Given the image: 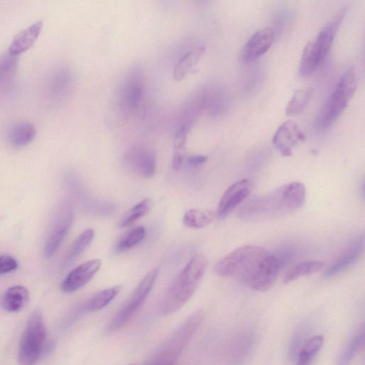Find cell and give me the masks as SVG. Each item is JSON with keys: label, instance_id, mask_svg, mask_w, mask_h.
Wrapping results in <instances>:
<instances>
[{"label": "cell", "instance_id": "1", "mask_svg": "<svg viewBox=\"0 0 365 365\" xmlns=\"http://www.w3.org/2000/svg\"><path fill=\"white\" fill-rule=\"evenodd\" d=\"M279 268L274 255L263 247H240L218 261L214 272L237 280L248 287L265 292L274 284Z\"/></svg>", "mask_w": 365, "mask_h": 365}, {"label": "cell", "instance_id": "2", "mask_svg": "<svg viewBox=\"0 0 365 365\" xmlns=\"http://www.w3.org/2000/svg\"><path fill=\"white\" fill-rule=\"evenodd\" d=\"M306 189L297 181L288 182L260 196L246 201L238 217L246 221H262L283 217L295 212L304 203Z\"/></svg>", "mask_w": 365, "mask_h": 365}, {"label": "cell", "instance_id": "3", "mask_svg": "<svg viewBox=\"0 0 365 365\" xmlns=\"http://www.w3.org/2000/svg\"><path fill=\"white\" fill-rule=\"evenodd\" d=\"M207 262L202 254H197L169 286L159 306L162 315L171 314L180 309L192 297L202 279Z\"/></svg>", "mask_w": 365, "mask_h": 365}, {"label": "cell", "instance_id": "4", "mask_svg": "<svg viewBox=\"0 0 365 365\" xmlns=\"http://www.w3.org/2000/svg\"><path fill=\"white\" fill-rule=\"evenodd\" d=\"M357 86V76L354 66L349 68L339 79L334 89L322 108L317 120V126L329 128L346 109Z\"/></svg>", "mask_w": 365, "mask_h": 365}, {"label": "cell", "instance_id": "5", "mask_svg": "<svg viewBox=\"0 0 365 365\" xmlns=\"http://www.w3.org/2000/svg\"><path fill=\"white\" fill-rule=\"evenodd\" d=\"M46 327L40 309L32 312L23 331L18 351L19 365H36L43 351Z\"/></svg>", "mask_w": 365, "mask_h": 365}, {"label": "cell", "instance_id": "6", "mask_svg": "<svg viewBox=\"0 0 365 365\" xmlns=\"http://www.w3.org/2000/svg\"><path fill=\"white\" fill-rule=\"evenodd\" d=\"M202 319L203 313L200 311L187 317L162 344L150 360L167 364H178L180 354L189 343Z\"/></svg>", "mask_w": 365, "mask_h": 365}, {"label": "cell", "instance_id": "7", "mask_svg": "<svg viewBox=\"0 0 365 365\" xmlns=\"http://www.w3.org/2000/svg\"><path fill=\"white\" fill-rule=\"evenodd\" d=\"M158 272L159 269L155 268L143 277L128 300L110 320L108 326V331L120 329L133 317L151 291Z\"/></svg>", "mask_w": 365, "mask_h": 365}, {"label": "cell", "instance_id": "8", "mask_svg": "<svg viewBox=\"0 0 365 365\" xmlns=\"http://www.w3.org/2000/svg\"><path fill=\"white\" fill-rule=\"evenodd\" d=\"M144 86L142 71L132 68L120 85L118 102L122 111L133 115L138 111L143 99Z\"/></svg>", "mask_w": 365, "mask_h": 365}, {"label": "cell", "instance_id": "9", "mask_svg": "<svg viewBox=\"0 0 365 365\" xmlns=\"http://www.w3.org/2000/svg\"><path fill=\"white\" fill-rule=\"evenodd\" d=\"M73 76L66 67H58L48 75L45 84L47 100L52 105L63 102L70 95L73 86Z\"/></svg>", "mask_w": 365, "mask_h": 365}, {"label": "cell", "instance_id": "10", "mask_svg": "<svg viewBox=\"0 0 365 365\" xmlns=\"http://www.w3.org/2000/svg\"><path fill=\"white\" fill-rule=\"evenodd\" d=\"M123 162L133 173L144 178H151L155 172V153L150 148L133 147L124 154Z\"/></svg>", "mask_w": 365, "mask_h": 365}, {"label": "cell", "instance_id": "11", "mask_svg": "<svg viewBox=\"0 0 365 365\" xmlns=\"http://www.w3.org/2000/svg\"><path fill=\"white\" fill-rule=\"evenodd\" d=\"M274 37V31L271 26L255 32L240 49L239 59L246 63L256 60L269 50Z\"/></svg>", "mask_w": 365, "mask_h": 365}, {"label": "cell", "instance_id": "12", "mask_svg": "<svg viewBox=\"0 0 365 365\" xmlns=\"http://www.w3.org/2000/svg\"><path fill=\"white\" fill-rule=\"evenodd\" d=\"M249 180L242 179L232 184L222 194L217 206L216 217L223 219L231 213L250 195Z\"/></svg>", "mask_w": 365, "mask_h": 365}, {"label": "cell", "instance_id": "13", "mask_svg": "<svg viewBox=\"0 0 365 365\" xmlns=\"http://www.w3.org/2000/svg\"><path fill=\"white\" fill-rule=\"evenodd\" d=\"M364 237L360 235L353 239L337 258L327 269L324 275L331 277L346 270L359 259L364 252Z\"/></svg>", "mask_w": 365, "mask_h": 365}, {"label": "cell", "instance_id": "14", "mask_svg": "<svg viewBox=\"0 0 365 365\" xmlns=\"http://www.w3.org/2000/svg\"><path fill=\"white\" fill-rule=\"evenodd\" d=\"M305 135L297 123L287 120L279 125L272 138V143L283 156H290L293 148L305 140Z\"/></svg>", "mask_w": 365, "mask_h": 365}, {"label": "cell", "instance_id": "15", "mask_svg": "<svg viewBox=\"0 0 365 365\" xmlns=\"http://www.w3.org/2000/svg\"><path fill=\"white\" fill-rule=\"evenodd\" d=\"M72 220L71 208L68 206L62 207L45 244L44 255L46 258L52 257L58 249L68 232Z\"/></svg>", "mask_w": 365, "mask_h": 365}, {"label": "cell", "instance_id": "16", "mask_svg": "<svg viewBox=\"0 0 365 365\" xmlns=\"http://www.w3.org/2000/svg\"><path fill=\"white\" fill-rule=\"evenodd\" d=\"M98 259L87 261L70 272L61 284V289L65 293L76 292L86 285L101 267Z\"/></svg>", "mask_w": 365, "mask_h": 365}, {"label": "cell", "instance_id": "17", "mask_svg": "<svg viewBox=\"0 0 365 365\" xmlns=\"http://www.w3.org/2000/svg\"><path fill=\"white\" fill-rule=\"evenodd\" d=\"M227 95L223 88L218 85H209L200 91L196 97L195 107L200 111L210 115H217L226 106Z\"/></svg>", "mask_w": 365, "mask_h": 365}, {"label": "cell", "instance_id": "18", "mask_svg": "<svg viewBox=\"0 0 365 365\" xmlns=\"http://www.w3.org/2000/svg\"><path fill=\"white\" fill-rule=\"evenodd\" d=\"M17 56L9 52L0 56V102L11 95L16 83Z\"/></svg>", "mask_w": 365, "mask_h": 365}, {"label": "cell", "instance_id": "19", "mask_svg": "<svg viewBox=\"0 0 365 365\" xmlns=\"http://www.w3.org/2000/svg\"><path fill=\"white\" fill-rule=\"evenodd\" d=\"M345 9L339 10L336 15L321 29L313 40L322 60L325 58L332 45L335 34L344 19Z\"/></svg>", "mask_w": 365, "mask_h": 365}, {"label": "cell", "instance_id": "20", "mask_svg": "<svg viewBox=\"0 0 365 365\" xmlns=\"http://www.w3.org/2000/svg\"><path fill=\"white\" fill-rule=\"evenodd\" d=\"M43 27V21L39 20L19 32L13 38L8 52L18 56L29 49L38 37Z\"/></svg>", "mask_w": 365, "mask_h": 365}, {"label": "cell", "instance_id": "21", "mask_svg": "<svg viewBox=\"0 0 365 365\" xmlns=\"http://www.w3.org/2000/svg\"><path fill=\"white\" fill-rule=\"evenodd\" d=\"M29 300V292L24 286L15 285L9 288L2 295L1 307L9 312H18L26 305Z\"/></svg>", "mask_w": 365, "mask_h": 365}, {"label": "cell", "instance_id": "22", "mask_svg": "<svg viewBox=\"0 0 365 365\" xmlns=\"http://www.w3.org/2000/svg\"><path fill=\"white\" fill-rule=\"evenodd\" d=\"M36 133V128L32 123L21 121L9 128L7 138L13 146L21 148L29 144L35 138Z\"/></svg>", "mask_w": 365, "mask_h": 365}, {"label": "cell", "instance_id": "23", "mask_svg": "<svg viewBox=\"0 0 365 365\" xmlns=\"http://www.w3.org/2000/svg\"><path fill=\"white\" fill-rule=\"evenodd\" d=\"M205 51V46H199L185 53L174 68V78L177 81L182 80L196 66Z\"/></svg>", "mask_w": 365, "mask_h": 365}, {"label": "cell", "instance_id": "24", "mask_svg": "<svg viewBox=\"0 0 365 365\" xmlns=\"http://www.w3.org/2000/svg\"><path fill=\"white\" fill-rule=\"evenodd\" d=\"M322 61L320 53L313 41L307 43L301 56L299 73L307 76L312 73Z\"/></svg>", "mask_w": 365, "mask_h": 365}, {"label": "cell", "instance_id": "25", "mask_svg": "<svg viewBox=\"0 0 365 365\" xmlns=\"http://www.w3.org/2000/svg\"><path fill=\"white\" fill-rule=\"evenodd\" d=\"M94 237V230L87 229L79 235L71 246L62 264L63 269L71 265L87 248Z\"/></svg>", "mask_w": 365, "mask_h": 365}, {"label": "cell", "instance_id": "26", "mask_svg": "<svg viewBox=\"0 0 365 365\" xmlns=\"http://www.w3.org/2000/svg\"><path fill=\"white\" fill-rule=\"evenodd\" d=\"M216 214L207 209H190L183 217V224L190 228L200 229L209 225L215 217Z\"/></svg>", "mask_w": 365, "mask_h": 365}, {"label": "cell", "instance_id": "27", "mask_svg": "<svg viewBox=\"0 0 365 365\" xmlns=\"http://www.w3.org/2000/svg\"><path fill=\"white\" fill-rule=\"evenodd\" d=\"M325 263L321 260L301 262L293 266L285 274L283 282L288 283L302 277L309 275L321 270Z\"/></svg>", "mask_w": 365, "mask_h": 365}, {"label": "cell", "instance_id": "28", "mask_svg": "<svg viewBox=\"0 0 365 365\" xmlns=\"http://www.w3.org/2000/svg\"><path fill=\"white\" fill-rule=\"evenodd\" d=\"M145 235V230L143 226L136 227L126 232L116 242L114 247L115 254L118 255L134 247L143 240Z\"/></svg>", "mask_w": 365, "mask_h": 365}, {"label": "cell", "instance_id": "29", "mask_svg": "<svg viewBox=\"0 0 365 365\" xmlns=\"http://www.w3.org/2000/svg\"><path fill=\"white\" fill-rule=\"evenodd\" d=\"M312 93L313 90L310 88L296 91L286 107V114L287 115L300 114L307 107Z\"/></svg>", "mask_w": 365, "mask_h": 365}, {"label": "cell", "instance_id": "30", "mask_svg": "<svg viewBox=\"0 0 365 365\" xmlns=\"http://www.w3.org/2000/svg\"><path fill=\"white\" fill-rule=\"evenodd\" d=\"M324 339L321 335L310 338L304 345L298 357L297 365H310L323 345Z\"/></svg>", "mask_w": 365, "mask_h": 365}, {"label": "cell", "instance_id": "31", "mask_svg": "<svg viewBox=\"0 0 365 365\" xmlns=\"http://www.w3.org/2000/svg\"><path fill=\"white\" fill-rule=\"evenodd\" d=\"M150 200L147 198L134 205L120 219L118 227H128L146 215L150 210Z\"/></svg>", "mask_w": 365, "mask_h": 365}, {"label": "cell", "instance_id": "32", "mask_svg": "<svg viewBox=\"0 0 365 365\" xmlns=\"http://www.w3.org/2000/svg\"><path fill=\"white\" fill-rule=\"evenodd\" d=\"M121 286H114L96 294L90 300L88 309L92 312L106 307L120 292Z\"/></svg>", "mask_w": 365, "mask_h": 365}, {"label": "cell", "instance_id": "33", "mask_svg": "<svg viewBox=\"0 0 365 365\" xmlns=\"http://www.w3.org/2000/svg\"><path fill=\"white\" fill-rule=\"evenodd\" d=\"M364 330L356 334L341 354L336 365H349L354 356L364 343Z\"/></svg>", "mask_w": 365, "mask_h": 365}, {"label": "cell", "instance_id": "34", "mask_svg": "<svg viewBox=\"0 0 365 365\" xmlns=\"http://www.w3.org/2000/svg\"><path fill=\"white\" fill-rule=\"evenodd\" d=\"M18 264L14 258L7 255H0V275L16 269Z\"/></svg>", "mask_w": 365, "mask_h": 365}, {"label": "cell", "instance_id": "35", "mask_svg": "<svg viewBox=\"0 0 365 365\" xmlns=\"http://www.w3.org/2000/svg\"><path fill=\"white\" fill-rule=\"evenodd\" d=\"M295 255V252L293 250H285L279 252L276 256L277 259L279 270L284 268L288 263H289Z\"/></svg>", "mask_w": 365, "mask_h": 365}, {"label": "cell", "instance_id": "36", "mask_svg": "<svg viewBox=\"0 0 365 365\" xmlns=\"http://www.w3.org/2000/svg\"><path fill=\"white\" fill-rule=\"evenodd\" d=\"M207 158L202 155H192L185 156L184 163H186L190 167H197L205 163Z\"/></svg>", "mask_w": 365, "mask_h": 365}]
</instances>
